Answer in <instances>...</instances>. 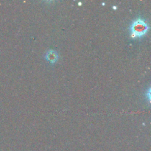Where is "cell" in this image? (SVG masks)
Segmentation results:
<instances>
[{
    "label": "cell",
    "instance_id": "obj_1",
    "mask_svg": "<svg viewBox=\"0 0 151 151\" xmlns=\"http://www.w3.org/2000/svg\"><path fill=\"white\" fill-rule=\"evenodd\" d=\"M148 30L149 25L147 21L141 17L137 18L130 25V36L133 39L141 38L147 33Z\"/></svg>",
    "mask_w": 151,
    "mask_h": 151
},
{
    "label": "cell",
    "instance_id": "obj_2",
    "mask_svg": "<svg viewBox=\"0 0 151 151\" xmlns=\"http://www.w3.org/2000/svg\"><path fill=\"white\" fill-rule=\"evenodd\" d=\"M58 54L55 50H49L45 54V59L51 64H55L58 60Z\"/></svg>",
    "mask_w": 151,
    "mask_h": 151
},
{
    "label": "cell",
    "instance_id": "obj_3",
    "mask_svg": "<svg viewBox=\"0 0 151 151\" xmlns=\"http://www.w3.org/2000/svg\"><path fill=\"white\" fill-rule=\"evenodd\" d=\"M113 8L114 9V10H115V9H116V7H114H114H113Z\"/></svg>",
    "mask_w": 151,
    "mask_h": 151
}]
</instances>
